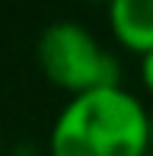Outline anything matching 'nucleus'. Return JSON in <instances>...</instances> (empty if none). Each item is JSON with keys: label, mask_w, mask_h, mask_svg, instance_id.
<instances>
[{"label": "nucleus", "mask_w": 153, "mask_h": 156, "mask_svg": "<svg viewBox=\"0 0 153 156\" xmlns=\"http://www.w3.org/2000/svg\"><path fill=\"white\" fill-rule=\"evenodd\" d=\"M150 108L124 86L70 96L48 131V156H147Z\"/></svg>", "instance_id": "f257e3e1"}, {"label": "nucleus", "mask_w": 153, "mask_h": 156, "mask_svg": "<svg viewBox=\"0 0 153 156\" xmlns=\"http://www.w3.org/2000/svg\"><path fill=\"white\" fill-rule=\"evenodd\" d=\"M38 67L58 89L70 96L121 86L118 58L76 19H58L38 35Z\"/></svg>", "instance_id": "f03ea898"}, {"label": "nucleus", "mask_w": 153, "mask_h": 156, "mask_svg": "<svg viewBox=\"0 0 153 156\" xmlns=\"http://www.w3.org/2000/svg\"><path fill=\"white\" fill-rule=\"evenodd\" d=\"M109 29L118 48L144 54L153 51V0H115L109 6Z\"/></svg>", "instance_id": "7ed1b4c3"}, {"label": "nucleus", "mask_w": 153, "mask_h": 156, "mask_svg": "<svg viewBox=\"0 0 153 156\" xmlns=\"http://www.w3.org/2000/svg\"><path fill=\"white\" fill-rule=\"evenodd\" d=\"M141 86L153 96V51L141 58Z\"/></svg>", "instance_id": "20e7f679"}, {"label": "nucleus", "mask_w": 153, "mask_h": 156, "mask_svg": "<svg viewBox=\"0 0 153 156\" xmlns=\"http://www.w3.org/2000/svg\"><path fill=\"white\" fill-rule=\"evenodd\" d=\"M150 153H153V108H150Z\"/></svg>", "instance_id": "39448f33"}, {"label": "nucleus", "mask_w": 153, "mask_h": 156, "mask_svg": "<svg viewBox=\"0 0 153 156\" xmlns=\"http://www.w3.org/2000/svg\"><path fill=\"white\" fill-rule=\"evenodd\" d=\"M0 156H3V140H0Z\"/></svg>", "instance_id": "423d86ee"}, {"label": "nucleus", "mask_w": 153, "mask_h": 156, "mask_svg": "<svg viewBox=\"0 0 153 156\" xmlns=\"http://www.w3.org/2000/svg\"><path fill=\"white\" fill-rule=\"evenodd\" d=\"M147 156H153V153H147Z\"/></svg>", "instance_id": "0eeeda50"}]
</instances>
